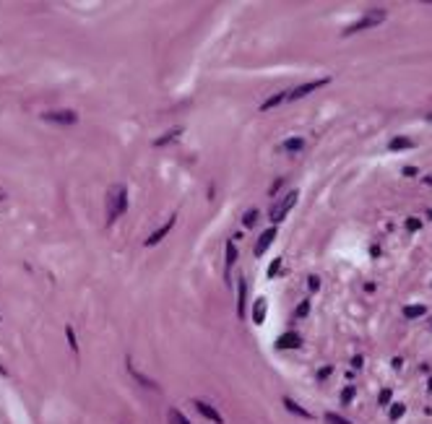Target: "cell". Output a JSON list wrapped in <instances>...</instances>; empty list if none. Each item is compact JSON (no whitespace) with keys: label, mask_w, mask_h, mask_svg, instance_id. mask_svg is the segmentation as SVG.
<instances>
[{"label":"cell","mask_w":432,"mask_h":424,"mask_svg":"<svg viewBox=\"0 0 432 424\" xmlns=\"http://www.w3.org/2000/svg\"><path fill=\"white\" fill-rule=\"evenodd\" d=\"M326 84H328V78H318V81H310V84H302V86H297V89H292V91H289V99H302V97L312 94L315 89L326 86Z\"/></svg>","instance_id":"obj_5"},{"label":"cell","mask_w":432,"mask_h":424,"mask_svg":"<svg viewBox=\"0 0 432 424\" xmlns=\"http://www.w3.org/2000/svg\"><path fill=\"white\" fill-rule=\"evenodd\" d=\"M307 287H310V292H315V289L320 287V279H318V276H310V281H307Z\"/></svg>","instance_id":"obj_29"},{"label":"cell","mask_w":432,"mask_h":424,"mask_svg":"<svg viewBox=\"0 0 432 424\" xmlns=\"http://www.w3.org/2000/svg\"><path fill=\"white\" fill-rule=\"evenodd\" d=\"M284 406H287L292 414H299V417H305V419H312V414H310V411H305L302 406H297V403H294L292 398H284Z\"/></svg>","instance_id":"obj_16"},{"label":"cell","mask_w":432,"mask_h":424,"mask_svg":"<svg viewBox=\"0 0 432 424\" xmlns=\"http://www.w3.org/2000/svg\"><path fill=\"white\" fill-rule=\"evenodd\" d=\"M284 99H289V94H284V91H279V94H273V97L266 99L261 109H273V107H279V104L284 102Z\"/></svg>","instance_id":"obj_13"},{"label":"cell","mask_w":432,"mask_h":424,"mask_svg":"<svg viewBox=\"0 0 432 424\" xmlns=\"http://www.w3.org/2000/svg\"><path fill=\"white\" fill-rule=\"evenodd\" d=\"M273 237H276V229H273V227H271V229H266V232L261 234V239H258V242H255V250H253V253H255V255H263V253H266V250H268V247H271Z\"/></svg>","instance_id":"obj_8"},{"label":"cell","mask_w":432,"mask_h":424,"mask_svg":"<svg viewBox=\"0 0 432 424\" xmlns=\"http://www.w3.org/2000/svg\"><path fill=\"white\" fill-rule=\"evenodd\" d=\"M266 312H268V302H266V297H258L255 305H253V323L255 326H263L266 323Z\"/></svg>","instance_id":"obj_7"},{"label":"cell","mask_w":432,"mask_h":424,"mask_svg":"<svg viewBox=\"0 0 432 424\" xmlns=\"http://www.w3.org/2000/svg\"><path fill=\"white\" fill-rule=\"evenodd\" d=\"M234 261H237V247H234V242H232V239H229V242H227V273L232 271Z\"/></svg>","instance_id":"obj_17"},{"label":"cell","mask_w":432,"mask_h":424,"mask_svg":"<svg viewBox=\"0 0 432 424\" xmlns=\"http://www.w3.org/2000/svg\"><path fill=\"white\" fill-rule=\"evenodd\" d=\"M172 227H174V216H169V219L164 221V224H162L159 229H156V232H154V234H151L149 239H146V247H154V245H159L162 239H164V237L169 234V229H172Z\"/></svg>","instance_id":"obj_6"},{"label":"cell","mask_w":432,"mask_h":424,"mask_svg":"<svg viewBox=\"0 0 432 424\" xmlns=\"http://www.w3.org/2000/svg\"><path fill=\"white\" fill-rule=\"evenodd\" d=\"M128 208V188L125 185H115L109 188V198H107V216L109 221L120 219Z\"/></svg>","instance_id":"obj_1"},{"label":"cell","mask_w":432,"mask_h":424,"mask_svg":"<svg viewBox=\"0 0 432 424\" xmlns=\"http://www.w3.org/2000/svg\"><path fill=\"white\" fill-rule=\"evenodd\" d=\"M380 21H385V11H380V8H372V11H367V16H362L360 21H354L349 29H344V34H354V32L370 29V26L380 24Z\"/></svg>","instance_id":"obj_2"},{"label":"cell","mask_w":432,"mask_h":424,"mask_svg":"<svg viewBox=\"0 0 432 424\" xmlns=\"http://www.w3.org/2000/svg\"><path fill=\"white\" fill-rule=\"evenodd\" d=\"M326 422H328V424H352V422L341 419V417H338V414H326Z\"/></svg>","instance_id":"obj_24"},{"label":"cell","mask_w":432,"mask_h":424,"mask_svg":"<svg viewBox=\"0 0 432 424\" xmlns=\"http://www.w3.org/2000/svg\"><path fill=\"white\" fill-rule=\"evenodd\" d=\"M391 395H393V393H391L388 388H385V391L380 393V398H378V401H380V406H388V401H391Z\"/></svg>","instance_id":"obj_28"},{"label":"cell","mask_w":432,"mask_h":424,"mask_svg":"<svg viewBox=\"0 0 432 424\" xmlns=\"http://www.w3.org/2000/svg\"><path fill=\"white\" fill-rule=\"evenodd\" d=\"M297 196H299V193H294V190H292V193H287V196L281 198V203L273 206V211H271V219H273V221H281L284 216L289 214V208H292L294 203H297Z\"/></svg>","instance_id":"obj_4"},{"label":"cell","mask_w":432,"mask_h":424,"mask_svg":"<svg viewBox=\"0 0 432 424\" xmlns=\"http://www.w3.org/2000/svg\"><path fill=\"white\" fill-rule=\"evenodd\" d=\"M279 268H281V258H276V261L268 265V279H273V276L279 273Z\"/></svg>","instance_id":"obj_25"},{"label":"cell","mask_w":432,"mask_h":424,"mask_svg":"<svg viewBox=\"0 0 432 424\" xmlns=\"http://www.w3.org/2000/svg\"><path fill=\"white\" fill-rule=\"evenodd\" d=\"M255 219H258V211L250 208V211H247V214L242 216V224H245V227H253V224H255Z\"/></svg>","instance_id":"obj_21"},{"label":"cell","mask_w":432,"mask_h":424,"mask_svg":"<svg viewBox=\"0 0 432 424\" xmlns=\"http://www.w3.org/2000/svg\"><path fill=\"white\" fill-rule=\"evenodd\" d=\"M66 336H68V341H70V346H73V352H78V341H76V330H73L70 326L66 328Z\"/></svg>","instance_id":"obj_22"},{"label":"cell","mask_w":432,"mask_h":424,"mask_svg":"<svg viewBox=\"0 0 432 424\" xmlns=\"http://www.w3.org/2000/svg\"><path fill=\"white\" fill-rule=\"evenodd\" d=\"M302 146H305L302 138H287V141L281 143V149L284 151H302Z\"/></svg>","instance_id":"obj_15"},{"label":"cell","mask_w":432,"mask_h":424,"mask_svg":"<svg viewBox=\"0 0 432 424\" xmlns=\"http://www.w3.org/2000/svg\"><path fill=\"white\" fill-rule=\"evenodd\" d=\"M42 117L47 123H58V125H76L78 123V115L73 109H55V112H44Z\"/></svg>","instance_id":"obj_3"},{"label":"cell","mask_w":432,"mask_h":424,"mask_svg":"<svg viewBox=\"0 0 432 424\" xmlns=\"http://www.w3.org/2000/svg\"><path fill=\"white\" fill-rule=\"evenodd\" d=\"M403 174H406V177H414L417 169H414V167H406V169H403Z\"/></svg>","instance_id":"obj_31"},{"label":"cell","mask_w":432,"mask_h":424,"mask_svg":"<svg viewBox=\"0 0 432 424\" xmlns=\"http://www.w3.org/2000/svg\"><path fill=\"white\" fill-rule=\"evenodd\" d=\"M403 411H406V406H403V403H393V406H391V411H388V417H391V422H396V419H401V417H403Z\"/></svg>","instance_id":"obj_19"},{"label":"cell","mask_w":432,"mask_h":424,"mask_svg":"<svg viewBox=\"0 0 432 424\" xmlns=\"http://www.w3.org/2000/svg\"><path fill=\"white\" fill-rule=\"evenodd\" d=\"M307 312H310V302L305 299V302H302V305L297 307V318H305V315H307Z\"/></svg>","instance_id":"obj_27"},{"label":"cell","mask_w":432,"mask_h":424,"mask_svg":"<svg viewBox=\"0 0 432 424\" xmlns=\"http://www.w3.org/2000/svg\"><path fill=\"white\" fill-rule=\"evenodd\" d=\"M414 146V141L406 135H396V138H391V143H388V149L391 151H403V149H411Z\"/></svg>","instance_id":"obj_11"},{"label":"cell","mask_w":432,"mask_h":424,"mask_svg":"<svg viewBox=\"0 0 432 424\" xmlns=\"http://www.w3.org/2000/svg\"><path fill=\"white\" fill-rule=\"evenodd\" d=\"M180 133H182L180 128H174V130H167V133H164L162 138H156V141H154V146H167V143H169V141H174V138H177Z\"/></svg>","instance_id":"obj_18"},{"label":"cell","mask_w":432,"mask_h":424,"mask_svg":"<svg viewBox=\"0 0 432 424\" xmlns=\"http://www.w3.org/2000/svg\"><path fill=\"white\" fill-rule=\"evenodd\" d=\"M419 227H422L419 219H406V229H409V232H417Z\"/></svg>","instance_id":"obj_26"},{"label":"cell","mask_w":432,"mask_h":424,"mask_svg":"<svg viewBox=\"0 0 432 424\" xmlns=\"http://www.w3.org/2000/svg\"><path fill=\"white\" fill-rule=\"evenodd\" d=\"M425 315H427L425 305H406L403 307V318L406 320H417V318H425Z\"/></svg>","instance_id":"obj_12"},{"label":"cell","mask_w":432,"mask_h":424,"mask_svg":"<svg viewBox=\"0 0 432 424\" xmlns=\"http://www.w3.org/2000/svg\"><path fill=\"white\" fill-rule=\"evenodd\" d=\"M196 409L203 414L206 419H211V422H216V424H224V419H222V414H219L214 406H208L206 401H196Z\"/></svg>","instance_id":"obj_9"},{"label":"cell","mask_w":432,"mask_h":424,"mask_svg":"<svg viewBox=\"0 0 432 424\" xmlns=\"http://www.w3.org/2000/svg\"><path fill=\"white\" fill-rule=\"evenodd\" d=\"M328 375H331V367H326V370H320V372H318V380H326Z\"/></svg>","instance_id":"obj_30"},{"label":"cell","mask_w":432,"mask_h":424,"mask_svg":"<svg viewBox=\"0 0 432 424\" xmlns=\"http://www.w3.org/2000/svg\"><path fill=\"white\" fill-rule=\"evenodd\" d=\"M425 182H427V185H432V177H427V180H425Z\"/></svg>","instance_id":"obj_33"},{"label":"cell","mask_w":432,"mask_h":424,"mask_svg":"<svg viewBox=\"0 0 432 424\" xmlns=\"http://www.w3.org/2000/svg\"><path fill=\"white\" fill-rule=\"evenodd\" d=\"M362 362H365L362 357H354V359H352V364H354V367H362Z\"/></svg>","instance_id":"obj_32"},{"label":"cell","mask_w":432,"mask_h":424,"mask_svg":"<svg viewBox=\"0 0 432 424\" xmlns=\"http://www.w3.org/2000/svg\"><path fill=\"white\" fill-rule=\"evenodd\" d=\"M169 422H172V424H190L185 417H182V411H177V409L169 411Z\"/></svg>","instance_id":"obj_20"},{"label":"cell","mask_w":432,"mask_h":424,"mask_svg":"<svg viewBox=\"0 0 432 424\" xmlns=\"http://www.w3.org/2000/svg\"><path fill=\"white\" fill-rule=\"evenodd\" d=\"M352 398H354V388L349 385V388L341 391V403H352Z\"/></svg>","instance_id":"obj_23"},{"label":"cell","mask_w":432,"mask_h":424,"mask_svg":"<svg viewBox=\"0 0 432 424\" xmlns=\"http://www.w3.org/2000/svg\"><path fill=\"white\" fill-rule=\"evenodd\" d=\"M302 346V338L297 333H284L276 338V349H299Z\"/></svg>","instance_id":"obj_10"},{"label":"cell","mask_w":432,"mask_h":424,"mask_svg":"<svg viewBox=\"0 0 432 424\" xmlns=\"http://www.w3.org/2000/svg\"><path fill=\"white\" fill-rule=\"evenodd\" d=\"M237 284H240V315L245 318V305H247V281L245 279H237Z\"/></svg>","instance_id":"obj_14"}]
</instances>
